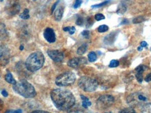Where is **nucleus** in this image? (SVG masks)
I'll list each match as a JSON object with an SVG mask.
<instances>
[{"label": "nucleus", "instance_id": "f257e3e1", "mask_svg": "<svg viewBox=\"0 0 151 113\" xmlns=\"http://www.w3.org/2000/svg\"><path fill=\"white\" fill-rule=\"evenodd\" d=\"M50 97L54 105L60 110H69L76 102L74 96L70 91L61 88L52 89Z\"/></svg>", "mask_w": 151, "mask_h": 113}, {"label": "nucleus", "instance_id": "f03ea898", "mask_svg": "<svg viewBox=\"0 0 151 113\" xmlns=\"http://www.w3.org/2000/svg\"><path fill=\"white\" fill-rule=\"evenodd\" d=\"M13 89L16 93L27 99L34 98L36 96V91L34 86L25 80H20L13 86Z\"/></svg>", "mask_w": 151, "mask_h": 113}, {"label": "nucleus", "instance_id": "7ed1b4c3", "mask_svg": "<svg viewBox=\"0 0 151 113\" xmlns=\"http://www.w3.org/2000/svg\"><path fill=\"white\" fill-rule=\"evenodd\" d=\"M45 58L42 52H35L28 56L25 62L26 69L30 72H35L41 69L44 64Z\"/></svg>", "mask_w": 151, "mask_h": 113}, {"label": "nucleus", "instance_id": "20e7f679", "mask_svg": "<svg viewBox=\"0 0 151 113\" xmlns=\"http://www.w3.org/2000/svg\"><path fill=\"white\" fill-rule=\"evenodd\" d=\"M78 84L81 89L86 92L95 91L98 87V82L95 79L88 76H83L79 79Z\"/></svg>", "mask_w": 151, "mask_h": 113}, {"label": "nucleus", "instance_id": "39448f33", "mask_svg": "<svg viewBox=\"0 0 151 113\" xmlns=\"http://www.w3.org/2000/svg\"><path fill=\"white\" fill-rule=\"evenodd\" d=\"M76 75L71 71L65 72L58 75L55 79V84L60 87L70 86L74 83Z\"/></svg>", "mask_w": 151, "mask_h": 113}, {"label": "nucleus", "instance_id": "423d86ee", "mask_svg": "<svg viewBox=\"0 0 151 113\" xmlns=\"http://www.w3.org/2000/svg\"><path fill=\"white\" fill-rule=\"evenodd\" d=\"M147 101V97L143 94L136 92L129 95L127 98V104L131 107L140 105Z\"/></svg>", "mask_w": 151, "mask_h": 113}, {"label": "nucleus", "instance_id": "0eeeda50", "mask_svg": "<svg viewBox=\"0 0 151 113\" xmlns=\"http://www.w3.org/2000/svg\"><path fill=\"white\" fill-rule=\"evenodd\" d=\"M114 98L111 95H102L101 96L97 101V106L98 108L106 109L111 106L114 103Z\"/></svg>", "mask_w": 151, "mask_h": 113}, {"label": "nucleus", "instance_id": "6e6552de", "mask_svg": "<svg viewBox=\"0 0 151 113\" xmlns=\"http://www.w3.org/2000/svg\"><path fill=\"white\" fill-rule=\"evenodd\" d=\"M10 59V51L5 45L0 44V65L6 66Z\"/></svg>", "mask_w": 151, "mask_h": 113}, {"label": "nucleus", "instance_id": "1a4fd4ad", "mask_svg": "<svg viewBox=\"0 0 151 113\" xmlns=\"http://www.w3.org/2000/svg\"><path fill=\"white\" fill-rule=\"evenodd\" d=\"M87 62H88V60L85 57H74L69 59L67 62V64L69 67L76 69L81 66L86 64Z\"/></svg>", "mask_w": 151, "mask_h": 113}, {"label": "nucleus", "instance_id": "9d476101", "mask_svg": "<svg viewBox=\"0 0 151 113\" xmlns=\"http://www.w3.org/2000/svg\"><path fill=\"white\" fill-rule=\"evenodd\" d=\"M20 10V6L16 1H9V4L6 6L7 13L11 16H14V15L18 14Z\"/></svg>", "mask_w": 151, "mask_h": 113}, {"label": "nucleus", "instance_id": "9b49d317", "mask_svg": "<svg viewBox=\"0 0 151 113\" xmlns=\"http://www.w3.org/2000/svg\"><path fill=\"white\" fill-rule=\"evenodd\" d=\"M48 56L55 62H62L64 59V53L60 50H48L47 52Z\"/></svg>", "mask_w": 151, "mask_h": 113}, {"label": "nucleus", "instance_id": "f8f14e48", "mask_svg": "<svg viewBox=\"0 0 151 113\" xmlns=\"http://www.w3.org/2000/svg\"><path fill=\"white\" fill-rule=\"evenodd\" d=\"M43 36H44L45 39L48 41V43H54L56 41V36L54 30L52 28L48 27L45 29L44 32H43Z\"/></svg>", "mask_w": 151, "mask_h": 113}, {"label": "nucleus", "instance_id": "ddd939ff", "mask_svg": "<svg viewBox=\"0 0 151 113\" xmlns=\"http://www.w3.org/2000/svg\"><path fill=\"white\" fill-rule=\"evenodd\" d=\"M30 35H31L30 31L27 26H24V27L20 28V31L18 32V36L20 38V39L24 41H28V39L30 37Z\"/></svg>", "mask_w": 151, "mask_h": 113}, {"label": "nucleus", "instance_id": "4468645a", "mask_svg": "<svg viewBox=\"0 0 151 113\" xmlns=\"http://www.w3.org/2000/svg\"><path fill=\"white\" fill-rule=\"evenodd\" d=\"M147 69V67L144 65H141V66H139V67L136 68L135 69V76H136V78H137V80H138V82H139V83H141L143 81V72H144L145 71H146Z\"/></svg>", "mask_w": 151, "mask_h": 113}, {"label": "nucleus", "instance_id": "2eb2a0df", "mask_svg": "<svg viewBox=\"0 0 151 113\" xmlns=\"http://www.w3.org/2000/svg\"><path fill=\"white\" fill-rule=\"evenodd\" d=\"M64 13V7L62 6H59L55 10L54 13V18L55 20L57 21H60L62 20V16H63Z\"/></svg>", "mask_w": 151, "mask_h": 113}, {"label": "nucleus", "instance_id": "dca6fc26", "mask_svg": "<svg viewBox=\"0 0 151 113\" xmlns=\"http://www.w3.org/2000/svg\"><path fill=\"white\" fill-rule=\"evenodd\" d=\"M116 34L115 35L114 33L110 34L106 36L104 39V43L106 44H112L115 40V39H116Z\"/></svg>", "mask_w": 151, "mask_h": 113}, {"label": "nucleus", "instance_id": "f3484780", "mask_svg": "<svg viewBox=\"0 0 151 113\" xmlns=\"http://www.w3.org/2000/svg\"><path fill=\"white\" fill-rule=\"evenodd\" d=\"M81 99H82V106L84 108H88V106H90V105H91V102H90V100H89V99H88V98H87V97H85V96H83V95H82V94H81Z\"/></svg>", "mask_w": 151, "mask_h": 113}, {"label": "nucleus", "instance_id": "a211bd4d", "mask_svg": "<svg viewBox=\"0 0 151 113\" xmlns=\"http://www.w3.org/2000/svg\"><path fill=\"white\" fill-rule=\"evenodd\" d=\"M4 78H5V80L7 82H9V83L14 84V85L16 84L17 82L16 81V80L14 78V77H13V75L11 73H9V72L7 73L5 75Z\"/></svg>", "mask_w": 151, "mask_h": 113}, {"label": "nucleus", "instance_id": "6ab92c4d", "mask_svg": "<svg viewBox=\"0 0 151 113\" xmlns=\"http://www.w3.org/2000/svg\"><path fill=\"white\" fill-rule=\"evenodd\" d=\"M126 11H127V7L123 3H120L118 6V9H117V14H124L126 12Z\"/></svg>", "mask_w": 151, "mask_h": 113}, {"label": "nucleus", "instance_id": "aec40b11", "mask_svg": "<svg viewBox=\"0 0 151 113\" xmlns=\"http://www.w3.org/2000/svg\"><path fill=\"white\" fill-rule=\"evenodd\" d=\"M87 49H88V46L87 44H83L82 46L79 47L77 50V54H79V55H83V54L86 53L87 51Z\"/></svg>", "mask_w": 151, "mask_h": 113}, {"label": "nucleus", "instance_id": "412c9836", "mask_svg": "<svg viewBox=\"0 0 151 113\" xmlns=\"http://www.w3.org/2000/svg\"><path fill=\"white\" fill-rule=\"evenodd\" d=\"M6 35L7 32L5 25L1 22H0V38H4Z\"/></svg>", "mask_w": 151, "mask_h": 113}, {"label": "nucleus", "instance_id": "4be33fe9", "mask_svg": "<svg viewBox=\"0 0 151 113\" xmlns=\"http://www.w3.org/2000/svg\"><path fill=\"white\" fill-rule=\"evenodd\" d=\"M141 113H151V103L143 105L141 109Z\"/></svg>", "mask_w": 151, "mask_h": 113}, {"label": "nucleus", "instance_id": "5701e85b", "mask_svg": "<svg viewBox=\"0 0 151 113\" xmlns=\"http://www.w3.org/2000/svg\"><path fill=\"white\" fill-rule=\"evenodd\" d=\"M97 59V54L94 52H90L89 54H88V61L90 62H95Z\"/></svg>", "mask_w": 151, "mask_h": 113}, {"label": "nucleus", "instance_id": "b1692460", "mask_svg": "<svg viewBox=\"0 0 151 113\" xmlns=\"http://www.w3.org/2000/svg\"><path fill=\"white\" fill-rule=\"evenodd\" d=\"M29 9H24L23 12H22V14L20 15V17L22 19H24V20H27V19H29Z\"/></svg>", "mask_w": 151, "mask_h": 113}, {"label": "nucleus", "instance_id": "393cba45", "mask_svg": "<svg viewBox=\"0 0 151 113\" xmlns=\"http://www.w3.org/2000/svg\"><path fill=\"white\" fill-rule=\"evenodd\" d=\"M110 2V0H106V1H103V2L100 3V4H95V5H92V9H95V8H100V7H102V6H104L106 4H108Z\"/></svg>", "mask_w": 151, "mask_h": 113}, {"label": "nucleus", "instance_id": "a878e982", "mask_svg": "<svg viewBox=\"0 0 151 113\" xmlns=\"http://www.w3.org/2000/svg\"><path fill=\"white\" fill-rule=\"evenodd\" d=\"M145 21V18L143 16H139V17H137V18H134L132 22H133L134 24H139V23H141V22Z\"/></svg>", "mask_w": 151, "mask_h": 113}, {"label": "nucleus", "instance_id": "bb28decb", "mask_svg": "<svg viewBox=\"0 0 151 113\" xmlns=\"http://www.w3.org/2000/svg\"><path fill=\"white\" fill-rule=\"evenodd\" d=\"M98 31L100 33H103V32H106L109 30V27L107 25H105V24H103V25L99 26L98 27Z\"/></svg>", "mask_w": 151, "mask_h": 113}, {"label": "nucleus", "instance_id": "cd10ccee", "mask_svg": "<svg viewBox=\"0 0 151 113\" xmlns=\"http://www.w3.org/2000/svg\"><path fill=\"white\" fill-rule=\"evenodd\" d=\"M120 113H137L133 108H127L120 111Z\"/></svg>", "mask_w": 151, "mask_h": 113}, {"label": "nucleus", "instance_id": "c85d7f7f", "mask_svg": "<svg viewBox=\"0 0 151 113\" xmlns=\"http://www.w3.org/2000/svg\"><path fill=\"white\" fill-rule=\"evenodd\" d=\"M68 113H88V112H85V111L79 108H74V109L70 108L69 110V112Z\"/></svg>", "mask_w": 151, "mask_h": 113}, {"label": "nucleus", "instance_id": "c756f323", "mask_svg": "<svg viewBox=\"0 0 151 113\" xmlns=\"http://www.w3.org/2000/svg\"><path fill=\"white\" fill-rule=\"evenodd\" d=\"M118 65H119V62L118 60L113 59V60H111L110 64H109V67L116 68L117 67H118Z\"/></svg>", "mask_w": 151, "mask_h": 113}, {"label": "nucleus", "instance_id": "7c9ffc66", "mask_svg": "<svg viewBox=\"0 0 151 113\" xmlns=\"http://www.w3.org/2000/svg\"><path fill=\"white\" fill-rule=\"evenodd\" d=\"M76 23L77 25L82 26L83 24V23H84V19H83V18H82V17H78V18H77L76 21Z\"/></svg>", "mask_w": 151, "mask_h": 113}, {"label": "nucleus", "instance_id": "2f4dec72", "mask_svg": "<svg viewBox=\"0 0 151 113\" xmlns=\"http://www.w3.org/2000/svg\"><path fill=\"white\" fill-rule=\"evenodd\" d=\"M94 18H95V20H97V21H100V20H104L105 16H104L103 14H98L97 15H95V16H94Z\"/></svg>", "mask_w": 151, "mask_h": 113}, {"label": "nucleus", "instance_id": "473e14b6", "mask_svg": "<svg viewBox=\"0 0 151 113\" xmlns=\"http://www.w3.org/2000/svg\"><path fill=\"white\" fill-rule=\"evenodd\" d=\"M82 2H83V0H76L74 4H73V8L77 9L78 8V7H80Z\"/></svg>", "mask_w": 151, "mask_h": 113}, {"label": "nucleus", "instance_id": "72a5a7b5", "mask_svg": "<svg viewBox=\"0 0 151 113\" xmlns=\"http://www.w3.org/2000/svg\"><path fill=\"white\" fill-rule=\"evenodd\" d=\"M81 34L82 36H83L84 37L87 38V39H88L90 36V31H88V30H84L83 31L82 33H81Z\"/></svg>", "mask_w": 151, "mask_h": 113}, {"label": "nucleus", "instance_id": "f704fd0d", "mask_svg": "<svg viewBox=\"0 0 151 113\" xmlns=\"http://www.w3.org/2000/svg\"><path fill=\"white\" fill-rule=\"evenodd\" d=\"M145 81H146V82H150V81H151V73H148V74L146 75V77L145 78Z\"/></svg>", "mask_w": 151, "mask_h": 113}, {"label": "nucleus", "instance_id": "c9c22d12", "mask_svg": "<svg viewBox=\"0 0 151 113\" xmlns=\"http://www.w3.org/2000/svg\"><path fill=\"white\" fill-rule=\"evenodd\" d=\"M59 0H58V1H57L53 5H52V9H51V14H52V13L54 12V11H55V8H56V6H57V5H58V4L59 3Z\"/></svg>", "mask_w": 151, "mask_h": 113}, {"label": "nucleus", "instance_id": "e433bc0d", "mask_svg": "<svg viewBox=\"0 0 151 113\" xmlns=\"http://www.w3.org/2000/svg\"><path fill=\"white\" fill-rule=\"evenodd\" d=\"M75 31H76L75 27H71V29L69 31V34L72 35V34H73L75 33Z\"/></svg>", "mask_w": 151, "mask_h": 113}, {"label": "nucleus", "instance_id": "4c0bfd02", "mask_svg": "<svg viewBox=\"0 0 151 113\" xmlns=\"http://www.w3.org/2000/svg\"><path fill=\"white\" fill-rule=\"evenodd\" d=\"M5 113H21V111L20 110H8Z\"/></svg>", "mask_w": 151, "mask_h": 113}, {"label": "nucleus", "instance_id": "58836bf2", "mask_svg": "<svg viewBox=\"0 0 151 113\" xmlns=\"http://www.w3.org/2000/svg\"><path fill=\"white\" fill-rule=\"evenodd\" d=\"M31 113H50V112H47V111H44V110H35V111H33V112Z\"/></svg>", "mask_w": 151, "mask_h": 113}, {"label": "nucleus", "instance_id": "ea45409f", "mask_svg": "<svg viewBox=\"0 0 151 113\" xmlns=\"http://www.w3.org/2000/svg\"><path fill=\"white\" fill-rule=\"evenodd\" d=\"M1 94H2V95H3L4 97H8V95H9L8 93H7V92L6 91L5 89L2 90V92H1Z\"/></svg>", "mask_w": 151, "mask_h": 113}, {"label": "nucleus", "instance_id": "a19ab883", "mask_svg": "<svg viewBox=\"0 0 151 113\" xmlns=\"http://www.w3.org/2000/svg\"><path fill=\"white\" fill-rule=\"evenodd\" d=\"M147 46H148V43H147L146 41H142V42H141V46L143 47V48L146 47Z\"/></svg>", "mask_w": 151, "mask_h": 113}, {"label": "nucleus", "instance_id": "79ce46f5", "mask_svg": "<svg viewBox=\"0 0 151 113\" xmlns=\"http://www.w3.org/2000/svg\"><path fill=\"white\" fill-rule=\"evenodd\" d=\"M3 108H4V103H3V101H1V99H0V112H1V111L2 110Z\"/></svg>", "mask_w": 151, "mask_h": 113}, {"label": "nucleus", "instance_id": "37998d69", "mask_svg": "<svg viewBox=\"0 0 151 113\" xmlns=\"http://www.w3.org/2000/svg\"><path fill=\"white\" fill-rule=\"evenodd\" d=\"M71 29V27H64L63 28V30L65 31H69V30Z\"/></svg>", "mask_w": 151, "mask_h": 113}, {"label": "nucleus", "instance_id": "c03bdc74", "mask_svg": "<svg viewBox=\"0 0 151 113\" xmlns=\"http://www.w3.org/2000/svg\"><path fill=\"white\" fill-rule=\"evenodd\" d=\"M137 50H138V51H141V50H143V47H141V46H139V47H138Z\"/></svg>", "mask_w": 151, "mask_h": 113}, {"label": "nucleus", "instance_id": "a18cd8bd", "mask_svg": "<svg viewBox=\"0 0 151 113\" xmlns=\"http://www.w3.org/2000/svg\"><path fill=\"white\" fill-rule=\"evenodd\" d=\"M124 22H126V24L128 23V20H127V19H124L123 21L121 22V24H125V23H124Z\"/></svg>", "mask_w": 151, "mask_h": 113}, {"label": "nucleus", "instance_id": "49530a36", "mask_svg": "<svg viewBox=\"0 0 151 113\" xmlns=\"http://www.w3.org/2000/svg\"><path fill=\"white\" fill-rule=\"evenodd\" d=\"M19 49H20V50H23V49H24V46H22V45H21V46H20V48H19Z\"/></svg>", "mask_w": 151, "mask_h": 113}, {"label": "nucleus", "instance_id": "de8ad7c7", "mask_svg": "<svg viewBox=\"0 0 151 113\" xmlns=\"http://www.w3.org/2000/svg\"><path fill=\"white\" fill-rule=\"evenodd\" d=\"M105 113H113V112H105Z\"/></svg>", "mask_w": 151, "mask_h": 113}, {"label": "nucleus", "instance_id": "09e8293b", "mask_svg": "<svg viewBox=\"0 0 151 113\" xmlns=\"http://www.w3.org/2000/svg\"><path fill=\"white\" fill-rule=\"evenodd\" d=\"M34 1H36V0H34Z\"/></svg>", "mask_w": 151, "mask_h": 113}, {"label": "nucleus", "instance_id": "8fccbe9b", "mask_svg": "<svg viewBox=\"0 0 151 113\" xmlns=\"http://www.w3.org/2000/svg\"><path fill=\"white\" fill-rule=\"evenodd\" d=\"M150 50H151V48H150Z\"/></svg>", "mask_w": 151, "mask_h": 113}]
</instances>
